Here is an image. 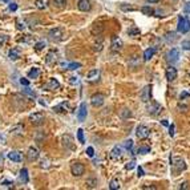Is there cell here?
<instances>
[{
	"label": "cell",
	"mask_w": 190,
	"mask_h": 190,
	"mask_svg": "<svg viewBox=\"0 0 190 190\" xmlns=\"http://www.w3.org/2000/svg\"><path fill=\"white\" fill-rule=\"evenodd\" d=\"M85 185H87L88 187H90V189H93V187L97 186V180H88L87 182H85Z\"/></svg>",
	"instance_id": "obj_37"
},
{
	"label": "cell",
	"mask_w": 190,
	"mask_h": 190,
	"mask_svg": "<svg viewBox=\"0 0 190 190\" xmlns=\"http://www.w3.org/2000/svg\"><path fill=\"white\" fill-rule=\"evenodd\" d=\"M77 140H78V142H80V144H84V142H85V138H84V130H83L81 128L77 130Z\"/></svg>",
	"instance_id": "obj_34"
},
{
	"label": "cell",
	"mask_w": 190,
	"mask_h": 190,
	"mask_svg": "<svg viewBox=\"0 0 190 190\" xmlns=\"http://www.w3.org/2000/svg\"><path fill=\"white\" fill-rule=\"evenodd\" d=\"M20 84L24 85V87H28V85H29V81L27 80V78H20Z\"/></svg>",
	"instance_id": "obj_49"
},
{
	"label": "cell",
	"mask_w": 190,
	"mask_h": 190,
	"mask_svg": "<svg viewBox=\"0 0 190 190\" xmlns=\"http://www.w3.org/2000/svg\"><path fill=\"white\" fill-rule=\"evenodd\" d=\"M121 117L122 119H129V117H132V112L129 109H122L121 110Z\"/></svg>",
	"instance_id": "obj_38"
},
{
	"label": "cell",
	"mask_w": 190,
	"mask_h": 190,
	"mask_svg": "<svg viewBox=\"0 0 190 190\" xmlns=\"http://www.w3.org/2000/svg\"><path fill=\"white\" fill-rule=\"evenodd\" d=\"M149 128L148 126H145V125H138L137 129H136V136H137L140 140H145V138L149 137Z\"/></svg>",
	"instance_id": "obj_8"
},
{
	"label": "cell",
	"mask_w": 190,
	"mask_h": 190,
	"mask_svg": "<svg viewBox=\"0 0 190 190\" xmlns=\"http://www.w3.org/2000/svg\"><path fill=\"white\" fill-rule=\"evenodd\" d=\"M122 157V149L119 146V145H116L112 150H110V158L112 159H119Z\"/></svg>",
	"instance_id": "obj_19"
},
{
	"label": "cell",
	"mask_w": 190,
	"mask_h": 190,
	"mask_svg": "<svg viewBox=\"0 0 190 190\" xmlns=\"http://www.w3.org/2000/svg\"><path fill=\"white\" fill-rule=\"evenodd\" d=\"M53 110L56 113H64V112H68L69 110V104L65 103V101H62L61 104H59V105H56L55 108H53Z\"/></svg>",
	"instance_id": "obj_21"
},
{
	"label": "cell",
	"mask_w": 190,
	"mask_h": 190,
	"mask_svg": "<svg viewBox=\"0 0 190 190\" xmlns=\"http://www.w3.org/2000/svg\"><path fill=\"white\" fill-rule=\"evenodd\" d=\"M87 154L89 157H93L94 156V149L92 146H89V148H87Z\"/></svg>",
	"instance_id": "obj_46"
},
{
	"label": "cell",
	"mask_w": 190,
	"mask_h": 190,
	"mask_svg": "<svg viewBox=\"0 0 190 190\" xmlns=\"http://www.w3.org/2000/svg\"><path fill=\"white\" fill-rule=\"evenodd\" d=\"M78 10L83 11V12H87V11L90 10V1L89 0H80L77 3Z\"/></svg>",
	"instance_id": "obj_22"
},
{
	"label": "cell",
	"mask_w": 190,
	"mask_h": 190,
	"mask_svg": "<svg viewBox=\"0 0 190 190\" xmlns=\"http://www.w3.org/2000/svg\"><path fill=\"white\" fill-rule=\"evenodd\" d=\"M27 157H28L29 161H35V159L39 158V150L35 146H31L28 149V153H27Z\"/></svg>",
	"instance_id": "obj_20"
},
{
	"label": "cell",
	"mask_w": 190,
	"mask_h": 190,
	"mask_svg": "<svg viewBox=\"0 0 190 190\" xmlns=\"http://www.w3.org/2000/svg\"><path fill=\"white\" fill-rule=\"evenodd\" d=\"M77 119L80 121H84L87 119V104L85 103H81L80 104V108H78V113H77Z\"/></svg>",
	"instance_id": "obj_17"
},
{
	"label": "cell",
	"mask_w": 190,
	"mask_h": 190,
	"mask_svg": "<svg viewBox=\"0 0 190 190\" xmlns=\"http://www.w3.org/2000/svg\"><path fill=\"white\" fill-rule=\"evenodd\" d=\"M182 49L190 51V40H184L182 41Z\"/></svg>",
	"instance_id": "obj_40"
},
{
	"label": "cell",
	"mask_w": 190,
	"mask_h": 190,
	"mask_svg": "<svg viewBox=\"0 0 190 190\" xmlns=\"http://www.w3.org/2000/svg\"><path fill=\"white\" fill-rule=\"evenodd\" d=\"M137 173H138V177H142V175H144V169L141 168V166H138Z\"/></svg>",
	"instance_id": "obj_52"
},
{
	"label": "cell",
	"mask_w": 190,
	"mask_h": 190,
	"mask_svg": "<svg viewBox=\"0 0 190 190\" xmlns=\"http://www.w3.org/2000/svg\"><path fill=\"white\" fill-rule=\"evenodd\" d=\"M186 97H190V93H187V92H182V93L180 94L181 100H184V98H186Z\"/></svg>",
	"instance_id": "obj_50"
},
{
	"label": "cell",
	"mask_w": 190,
	"mask_h": 190,
	"mask_svg": "<svg viewBox=\"0 0 190 190\" xmlns=\"http://www.w3.org/2000/svg\"><path fill=\"white\" fill-rule=\"evenodd\" d=\"M120 181L119 180H116V178H113L112 181H110V184H109V189L110 190H119L120 189Z\"/></svg>",
	"instance_id": "obj_30"
},
{
	"label": "cell",
	"mask_w": 190,
	"mask_h": 190,
	"mask_svg": "<svg viewBox=\"0 0 190 190\" xmlns=\"http://www.w3.org/2000/svg\"><path fill=\"white\" fill-rule=\"evenodd\" d=\"M44 47H45V41H39V43L35 44V49L36 51H41Z\"/></svg>",
	"instance_id": "obj_39"
},
{
	"label": "cell",
	"mask_w": 190,
	"mask_h": 190,
	"mask_svg": "<svg viewBox=\"0 0 190 190\" xmlns=\"http://www.w3.org/2000/svg\"><path fill=\"white\" fill-rule=\"evenodd\" d=\"M1 1H4V3H10L11 0H1Z\"/></svg>",
	"instance_id": "obj_61"
},
{
	"label": "cell",
	"mask_w": 190,
	"mask_h": 190,
	"mask_svg": "<svg viewBox=\"0 0 190 190\" xmlns=\"http://www.w3.org/2000/svg\"><path fill=\"white\" fill-rule=\"evenodd\" d=\"M35 6L37 10H45L48 7V0H35Z\"/></svg>",
	"instance_id": "obj_28"
},
{
	"label": "cell",
	"mask_w": 190,
	"mask_h": 190,
	"mask_svg": "<svg viewBox=\"0 0 190 190\" xmlns=\"http://www.w3.org/2000/svg\"><path fill=\"white\" fill-rule=\"evenodd\" d=\"M122 48V40L117 36H112V43H110V49L113 52H119Z\"/></svg>",
	"instance_id": "obj_11"
},
{
	"label": "cell",
	"mask_w": 190,
	"mask_h": 190,
	"mask_svg": "<svg viewBox=\"0 0 190 190\" xmlns=\"http://www.w3.org/2000/svg\"><path fill=\"white\" fill-rule=\"evenodd\" d=\"M105 103V96L103 93H94L90 97V104L94 106V108H100L104 105Z\"/></svg>",
	"instance_id": "obj_2"
},
{
	"label": "cell",
	"mask_w": 190,
	"mask_h": 190,
	"mask_svg": "<svg viewBox=\"0 0 190 190\" xmlns=\"http://www.w3.org/2000/svg\"><path fill=\"white\" fill-rule=\"evenodd\" d=\"M52 3L57 8H64L67 6V0H52Z\"/></svg>",
	"instance_id": "obj_33"
},
{
	"label": "cell",
	"mask_w": 190,
	"mask_h": 190,
	"mask_svg": "<svg viewBox=\"0 0 190 190\" xmlns=\"http://www.w3.org/2000/svg\"><path fill=\"white\" fill-rule=\"evenodd\" d=\"M148 3H158L159 0H146Z\"/></svg>",
	"instance_id": "obj_58"
},
{
	"label": "cell",
	"mask_w": 190,
	"mask_h": 190,
	"mask_svg": "<svg viewBox=\"0 0 190 190\" xmlns=\"http://www.w3.org/2000/svg\"><path fill=\"white\" fill-rule=\"evenodd\" d=\"M19 180L21 181L23 184H28V181H29V177H28V170H27V169H25V168H23L21 170H20Z\"/></svg>",
	"instance_id": "obj_25"
},
{
	"label": "cell",
	"mask_w": 190,
	"mask_h": 190,
	"mask_svg": "<svg viewBox=\"0 0 190 190\" xmlns=\"http://www.w3.org/2000/svg\"><path fill=\"white\" fill-rule=\"evenodd\" d=\"M61 144L65 149H69V150L75 149V138L72 137L71 134H64V136H61Z\"/></svg>",
	"instance_id": "obj_3"
},
{
	"label": "cell",
	"mask_w": 190,
	"mask_h": 190,
	"mask_svg": "<svg viewBox=\"0 0 190 190\" xmlns=\"http://www.w3.org/2000/svg\"><path fill=\"white\" fill-rule=\"evenodd\" d=\"M178 109H181V112H186V109H187V106L186 105H178Z\"/></svg>",
	"instance_id": "obj_53"
},
{
	"label": "cell",
	"mask_w": 190,
	"mask_h": 190,
	"mask_svg": "<svg viewBox=\"0 0 190 190\" xmlns=\"http://www.w3.org/2000/svg\"><path fill=\"white\" fill-rule=\"evenodd\" d=\"M16 27H17V29H20V31H21V29L25 28V24H24V23H21L20 20H16Z\"/></svg>",
	"instance_id": "obj_44"
},
{
	"label": "cell",
	"mask_w": 190,
	"mask_h": 190,
	"mask_svg": "<svg viewBox=\"0 0 190 190\" xmlns=\"http://www.w3.org/2000/svg\"><path fill=\"white\" fill-rule=\"evenodd\" d=\"M150 89H152V85H145L144 89L141 90L140 98H141L142 103H149V100H150Z\"/></svg>",
	"instance_id": "obj_10"
},
{
	"label": "cell",
	"mask_w": 190,
	"mask_h": 190,
	"mask_svg": "<svg viewBox=\"0 0 190 190\" xmlns=\"http://www.w3.org/2000/svg\"><path fill=\"white\" fill-rule=\"evenodd\" d=\"M165 75H166V78H168L169 81H173L177 78V69L174 68V67H169V68H166V72H165Z\"/></svg>",
	"instance_id": "obj_16"
},
{
	"label": "cell",
	"mask_w": 190,
	"mask_h": 190,
	"mask_svg": "<svg viewBox=\"0 0 190 190\" xmlns=\"http://www.w3.org/2000/svg\"><path fill=\"white\" fill-rule=\"evenodd\" d=\"M170 165L173 166V168L177 169L178 171L185 170V169H186V164H185V161L182 158H180V157H170Z\"/></svg>",
	"instance_id": "obj_4"
},
{
	"label": "cell",
	"mask_w": 190,
	"mask_h": 190,
	"mask_svg": "<svg viewBox=\"0 0 190 190\" xmlns=\"http://www.w3.org/2000/svg\"><path fill=\"white\" fill-rule=\"evenodd\" d=\"M1 186H4V187H13V182H10V181H3V182H1Z\"/></svg>",
	"instance_id": "obj_45"
},
{
	"label": "cell",
	"mask_w": 190,
	"mask_h": 190,
	"mask_svg": "<svg viewBox=\"0 0 190 190\" xmlns=\"http://www.w3.org/2000/svg\"><path fill=\"white\" fill-rule=\"evenodd\" d=\"M1 164H3V156L0 154V165H1Z\"/></svg>",
	"instance_id": "obj_60"
},
{
	"label": "cell",
	"mask_w": 190,
	"mask_h": 190,
	"mask_svg": "<svg viewBox=\"0 0 190 190\" xmlns=\"http://www.w3.org/2000/svg\"><path fill=\"white\" fill-rule=\"evenodd\" d=\"M186 11H187V12H190V4H187V6H186Z\"/></svg>",
	"instance_id": "obj_59"
},
{
	"label": "cell",
	"mask_w": 190,
	"mask_h": 190,
	"mask_svg": "<svg viewBox=\"0 0 190 190\" xmlns=\"http://www.w3.org/2000/svg\"><path fill=\"white\" fill-rule=\"evenodd\" d=\"M8 4H10V6H8L10 11H16V10H17V4H16V3H11V1H10Z\"/></svg>",
	"instance_id": "obj_47"
},
{
	"label": "cell",
	"mask_w": 190,
	"mask_h": 190,
	"mask_svg": "<svg viewBox=\"0 0 190 190\" xmlns=\"http://www.w3.org/2000/svg\"><path fill=\"white\" fill-rule=\"evenodd\" d=\"M134 166H136V161H130V162H128V164L125 165V169H126V170H132Z\"/></svg>",
	"instance_id": "obj_42"
},
{
	"label": "cell",
	"mask_w": 190,
	"mask_h": 190,
	"mask_svg": "<svg viewBox=\"0 0 190 190\" xmlns=\"http://www.w3.org/2000/svg\"><path fill=\"white\" fill-rule=\"evenodd\" d=\"M161 110H162V106L159 105L157 101H150V105L148 106V112H149L150 114L156 116V114H158Z\"/></svg>",
	"instance_id": "obj_12"
},
{
	"label": "cell",
	"mask_w": 190,
	"mask_h": 190,
	"mask_svg": "<svg viewBox=\"0 0 190 190\" xmlns=\"http://www.w3.org/2000/svg\"><path fill=\"white\" fill-rule=\"evenodd\" d=\"M154 53H156L154 48H148V49L144 52V60H145V61H149V60L154 56Z\"/></svg>",
	"instance_id": "obj_26"
},
{
	"label": "cell",
	"mask_w": 190,
	"mask_h": 190,
	"mask_svg": "<svg viewBox=\"0 0 190 190\" xmlns=\"http://www.w3.org/2000/svg\"><path fill=\"white\" fill-rule=\"evenodd\" d=\"M57 88H60V83H59V81H57L56 78H49V81L45 84L44 89H45V90H55V89H57Z\"/></svg>",
	"instance_id": "obj_14"
},
{
	"label": "cell",
	"mask_w": 190,
	"mask_h": 190,
	"mask_svg": "<svg viewBox=\"0 0 190 190\" xmlns=\"http://www.w3.org/2000/svg\"><path fill=\"white\" fill-rule=\"evenodd\" d=\"M150 152V148L149 146H140L137 149V153L138 154H146V153Z\"/></svg>",
	"instance_id": "obj_35"
},
{
	"label": "cell",
	"mask_w": 190,
	"mask_h": 190,
	"mask_svg": "<svg viewBox=\"0 0 190 190\" xmlns=\"http://www.w3.org/2000/svg\"><path fill=\"white\" fill-rule=\"evenodd\" d=\"M138 33H140V29L138 28H132V29H129L128 31L129 36H132V35H138Z\"/></svg>",
	"instance_id": "obj_43"
},
{
	"label": "cell",
	"mask_w": 190,
	"mask_h": 190,
	"mask_svg": "<svg viewBox=\"0 0 190 190\" xmlns=\"http://www.w3.org/2000/svg\"><path fill=\"white\" fill-rule=\"evenodd\" d=\"M161 122H162V125H164V126H168V125H169V124H168V121H166V120H162Z\"/></svg>",
	"instance_id": "obj_57"
},
{
	"label": "cell",
	"mask_w": 190,
	"mask_h": 190,
	"mask_svg": "<svg viewBox=\"0 0 190 190\" xmlns=\"http://www.w3.org/2000/svg\"><path fill=\"white\" fill-rule=\"evenodd\" d=\"M57 52L56 51H49V52L47 53V56H45V62H47L48 65H53L55 62L57 61Z\"/></svg>",
	"instance_id": "obj_13"
},
{
	"label": "cell",
	"mask_w": 190,
	"mask_h": 190,
	"mask_svg": "<svg viewBox=\"0 0 190 190\" xmlns=\"http://www.w3.org/2000/svg\"><path fill=\"white\" fill-rule=\"evenodd\" d=\"M121 10H124V11H134V8L133 7H130V6H125V4H121Z\"/></svg>",
	"instance_id": "obj_48"
},
{
	"label": "cell",
	"mask_w": 190,
	"mask_h": 190,
	"mask_svg": "<svg viewBox=\"0 0 190 190\" xmlns=\"http://www.w3.org/2000/svg\"><path fill=\"white\" fill-rule=\"evenodd\" d=\"M20 56H21V48L20 47L12 48V49L10 51V53H8L10 60H17V59H20Z\"/></svg>",
	"instance_id": "obj_18"
},
{
	"label": "cell",
	"mask_w": 190,
	"mask_h": 190,
	"mask_svg": "<svg viewBox=\"0 0 190 190\" xmlns=\"http://www.w3.org/2000/svg\"><path fill=\"white\" fill-rule=\"evenodd\" d=\"M61 67L64 69H71V71H75V69H78V68H81V64L80 62H69V64H61Z\"/></svg>",
	"instance_id": "obj_27"
},
{
	"label": "cell",
	"mask_w": 190,
	"mask_h": 190,
	"mask_svg": "<svg viewBox=\"0 0 190 190\" xmlns=\"http://www.w3.org/2000/svg\"><path fill=\"white\" fill-rule=\"evenodd\" d=\"M88 80L89 81H96L98 80V77H100V71L98 69H92V71L88 72Z\"/></svg>",
	"instance_id": "obj_24"
},
{
	"label": "cell",
	"mask_w": 190,
	"mask_h": 190,
	"mask_svg": "<svg viewBox=\"0 0 190 190\" xmlns=\"http://www.w3.org/2000/svg\"><path fill=\"white\" fill-rule=\"evenodd\" d=\"M11 133H12L13 136H21V134L24 133V125L17 124V125H15V126H12V128H11Z\"/></svg>",
	"instance_id": "obj_23"
},
{
	"label": "cell",
	"mask_w": 190,
	"mask_h": 190,
	"mask_svg": "<svg viewBox=\"0 0 190 190\" xmlns=\"http://www.w3.org/2000/svg\"><path fill=\"white\" fill-rule=\"evenodd\" d=\"M180 189H189V186H187V182H184V184H181Z\"/></svg>",
	"instance_id": "obj_56"
},
{
	"label": "cell",
	"mask_w": 190,
	"mask_h": 190,
	"mask_svg": "<svg viewBox=\"0 0 190 190\" xmlns=\"http://www.w3.org/2000/svg\"><path fill=\"white\" fill-rule=\"evenodd\" d=\"M6 41H7V36H3V37H0V45H3Z\"/></svg>",
	"instance_id": "obj_55"
},
{
	"label": "cell",
	"mask_w": 190,
	"mask_h": 190,
	"mask_svg": "<svg viewBox=\"0 0 190 190\" xmlns=\"http://www.w3.org/2000/svg\"><path fill=\"white\" fill-rule=\"evenodd\" d=\"M169 134H170L171 137L174 136V125H173V124H171L170 126H169Z\"/></svg>",
	"instance_id": "obj_51"
},
{
	"label": "cell",
	"mask_w": 190,
	"mask_h": 190,
	"mask_svg": "<svg viewBox=\"0 0 190 190\" xmlns=\"http://www.w3.org/2000/svg\"><path fill=\"white\" fill-rule=\"evenodd\" d=\"M23 92H24L27 96H29L31 98H36V93H35L33 90H31L29 88H25V89H23Z\"/></svg>",
	"instance_id": "obj_36"
},
{
	"label": "cell",
	"mask_w": 190,
	"mask_h": 190,
	"mask_svg": "<svg viewBox=\"0 0 190 190\" xmlns=\"http://www.w3.org/2000/svg\"><path fill=\"white\" fill-rule=\"evenodd\" d=\"M48 36H49V39L52 41H60L62 39V36H64V32L60 28H55V29H51Z\"/></svg>",
	"instance_id": "obj_9"
},
{
	"label": "cell",
	"mask_w": 190,
	"mask_h": 190,
	"mask_svg": "<svg viewBox=\"0 0 190 190\" xmlns=\"http://www.w3.org/2000/svg\"><path fill=\"white\" fill-rule=\"evenodd\" d=\"M69 81H71V84H76V83H77V77H75V76H73V77H71V80H69Z\"/></svg>",
	"instance_id": "obj_54"
},
{
	"label": "cell",
	"mask_w": 190,
	"mask_h": 190,
	"mask_svg": "<svg viewBox=\"0 0 190 190\" xmlns=\"http://www.w3.org/2000/svg\"><path fill=\"white\" fill-rule=\"evenodd\" d=\"M165 39L168 43H174V41L177 40V35H175L174 32H169V33H166Z\"/></svg>",
	"instance_id": "obj_32"
},
{
	"label": "cell",
	"mask_w": 190,
	"mask_h": 190,
	"mask_svg": "<svg viewBox=\"0 0 190 190\" xmlns=\"http://www.w3.org/2000/svg\"><path fill=\"white\" fill-rule=\"evenodd\" d=\"M8 158L13 162H21L23 161V154L17 150H12V152L8 153Z\"/></svg>",
	"instance_id": "obj_15"
},
{
	"label": "cell",
	"mask_w": 190,
	"mask_h": 190,
	"mask_svg": "<svg viewBox=\"0 0 190 190\" xmlns=\"http://www.w3.org/2000/svg\"><path fill=\"white\" fill-rule=\"evenodd\" d=\"M71 171H72V174L75 175V177H80V175L84 174V171H85V168L83 164H80V162H73L71 166Z\"/></svg>",
	"instance_id": "obj_7"
},
{
	"label": "cell",
	"mask_w": 190,
	"mask_h": 190,
	"mask_svg": "<svg viewBox=\"0 0 190 190\" xmlns=\"http://www.w3.org/2000/svg\"><path fill=\"white\" fill-rule=\"evenodd\" d=\"M177 31L180 33H187L190 31V21L187 17L180 16L178 17V24H177Z\"/></svg>",
	"instance_id": "obj_1"
},
{
	"label": "cell",
	"mask_w": 190,
	"mask_h": 190,
	"mask_svg": "<svg viewBox=\"0 0 190 190\" xmlns=\"http://www.w3.org/2000/svg\"><path fill=\"white\" fill-rule=\"evenodd\" d=\"M44 121H45V117H44V114L40 112L33 113V114L29 116V122H31L32 125H35V126H39V125L44 124Z\"/></svg>",
	"instance_id": "obj_5"
},
{
	"label": "cell",
	"mask_w": 190,
	"mask_h": 190,
	"mask_svg": "<svg viewBox=\"0 0 190 190\" xmlns=\"http://www.w3.org/2000/svg\"><path fill=\"white\" fill-rule=\"evenodd\" d=\"M141 12H142L144 15H146V16L154 15V10H153L152 7H149V6H144L142 8H141Z\"/></svg>",
	"instance_id": "obj_29"
},
{
	"label": "cell",
	"mask_w": 190,
	"mask_h": 190,
	"mask_svg": "<svg viewBox=\"0 0 190 190\" xmlns=\"http://www.w3.org/2000/svg\"><path fill=\"white\" fill-rule=\"evenodd\" d=\"M39 76H40V72H39L37 68H32L28 72V78H37Z\"/></svg>",
	"instance_id": "obj_31"
},
{
	"label": "cell",
	"mask_w": 190,
	"mask_h": 190,
	"mask_svg": "<svg viewBox=\"0 0 190 190\" xmlns=\"http://www.w3.org/2000/svg\"><path fill=\"white\" fill-rule=\"evenodd\" d=\"M124 146L128 150H130L132 148H133V141H132V140H126V141L124 142Z\"/></svg>",
	"instance_id": "obj_41"
},
{
	"label": "cell",
	"mask_w": 190,
	"mask_h": 190,
	"mask_svg": "<svg viewBox=\"0 0 190 190\" xmlns=\"http://www.w3.org/2000/svg\"><path fill=\"white\" fill-rule=\"evenodd\" d=\"M166 61L169 62V64H174L175 61H178V59H180V51L177 49V48H173V49H170L168 53H166Z\"/></svg>",
	"instance_id": "obj_6"
}]
</instances>
